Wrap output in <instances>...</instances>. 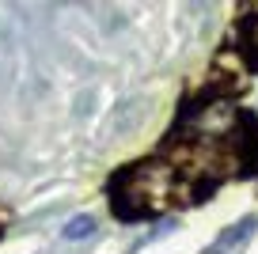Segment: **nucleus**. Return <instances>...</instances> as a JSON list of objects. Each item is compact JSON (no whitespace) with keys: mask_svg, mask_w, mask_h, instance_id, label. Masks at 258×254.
<instances>
[{"mask_svg":"<svg viewBox=\"0 0 258 254\" xmlns=\"http://www.w3.org/2000/svg\"><path fill=\"white\" fill-rule=\"evenodd\" d=\"M250 228H254V220H239V224H232V228H228V231H224V235H220V239H217V243H213V246H209V254H228V250H232V246H235V243H239V239H243V235H247V231H250Z\"/></svg>","mask_w":258,"mask_h":254,"instance_id":"nucleus-3","label":"nucleus"},{"mask_svg":"<svg viewBox=\"0 0 258 254\" xmlns=\"http://www.w3.org/2000/svg\"><path fill=\"white\" fill-rule=\"evenodd\" d=\"M95 231V220L91 216H73V220L64 224V239H88Z\"/></svg>","mask_w":258,"mask_h":254,"instance_id":"nucleus-4","label":"nucleus"},{"mask_svg":"<svg viewBox=\"0 0 258 254\" xmlns=\"http://www.w3.org/2000/svg\"><path fill=\"white\" fill-rule=\"evenodd\" d=\"M186 125H190L194 144H220L235 137L243 118H239V106L228 95H205L194 106H186Z\"/></svg>","mask_w":258,"mask_h":254,"instance_id":"nucleus-2","label":"nucleus"},{"mask_svg":"<svg viewBox=\"0 0 258 254\" xmlns=\"http://www.w3.org/2000/svg\"><path fill=\"white\" fill-rule=\"evenodd\" d=\"M243 57H247L250 69H258V19L247 23V42H243Z\"/></svg>","mask_w":258,"mask_h":254,"instance_id":"nucleus-5","label":"nucleus"},{"mask_svg":"<svg viewBox=\"0 0 258 254\" xmlns=\"http://www.w3.org/2000/svg\"><path fill=\"white\" fill-rule=\"evenodd\" d=\"M114 194V213L125 220H141V216H152L160 213V205L167 198H175V167L167 163H137L121 171L110 186Z\"/></svg>","mask_w":258,"mask_h":254,"instance_id":"nucleus-1","label":"nucleus"}]
</instances>
